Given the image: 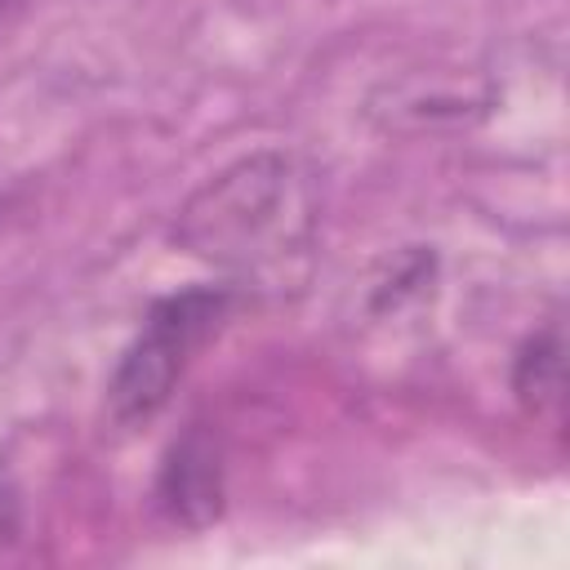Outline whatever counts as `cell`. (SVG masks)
Returning <instances> with one entry per match:
<instances>
[{"label": "cell", "instance_id": "1", "mask_svg": "<svg viewBox=\"0 0 570 570\" xmlns=\"http://www.w3.org/2000/svg\"><path fill=\"white\" fill-rule=\"evenodd\" d=\"M312 191L294 156L249 151L209 174L174 218V245L227 272H263L312 236Z\"/></svg>", "mask_w": 570, "mask_h": 570}, {"label": "cell", "instance_id": "2", "mask_svg": "<svg viewBox=\"0 0 570 570\" xmlns=\"http://www.w3.org/2000/svg\"><path fill=\"white\" fill-rule=\"evenodd\" d=\"M227 312H232L227 285H200V289H183V294L151 303L138 338L125 347V356L107 383V405H111L116 423L138 428V423L156 419L165 410L174 383L183 379L191 352L223 325Z\"/></svg>", "mask_w": 570, "mask_h": 570}, {"label": "cell", "instance_id": "3", "mask_svg": "<svg viewBox=\"0 0 570 570\" xmlns=\"http://www.w3.org/2000/svg\"><path fill=\"white\" fill-rule=\"evenodd\" d=\"M156 508L183 530H200L223 512V454L200 423L169 445L156 476Z\"/></svg>", "mask_w": 570, "mask_h": 570}, {"label": "cell", "instance_id": "4", "mask_svg": "<svg viewBox=\"0 0 570 570\" xmlns=\"http://www.w3.org/2000/svg\"><path fill=\"white\" fill-rule=\"evenodd\" d=\"M566 347H561V330L557 325H543L539 334L525 338V347L517 352V365H512V392L517 401L539 414V419H557L561 414V392H566Z\"/></svg>", "mask_w": 570, "mask_h": 570}, {"label": "cell", "instance_id": "5", "mask_svg": "<svg viewBox=\"0 0 570 570\" xmlns=\"http://www.w3.org/2000/svg\"><path fill=\"white\" fill-rule=\"evenodd\" d=\"M31 4H36V0H0V40H9V31L27 18Z\"/></svg>", "mask_w": 570, "mask_h": 570}]
</instances>
